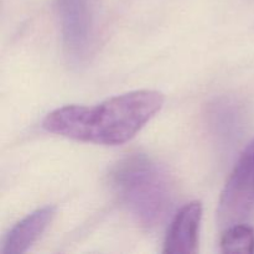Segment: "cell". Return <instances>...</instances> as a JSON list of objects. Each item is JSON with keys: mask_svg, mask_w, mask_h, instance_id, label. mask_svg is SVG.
Wrapping results in <instances>:
<instances>
[{"mask_svg": "<svg viewBox=\"0 0 254 254\" xmlns=\"http://www.w3.org/2000/svg\"><path fill=\"white\" fill-rule=\"evenodd\" d=\"M164 94L151 89L114 96L96 106L69 104L50 112L42 122L46 131L98 145L128 143L163 108Z\"/></svg>", "mask_w": 254, "mask_h": 254, "instance_id": "1", "label": "cell"}, {"mask_svg": "<svg viewBox=\"0 0 254 254\" xmlns=\"http://www.w3.org/2000/svg\"><path fill=\"white\" fill-rule=\"evenodd\" d=\"M109 181L124 208L146 230L158 227L173 210L175 190L171 178L145 154H130L119 160Z\"/></svg>", "mask_w": 254, "mask_h": 254, "instance_id": "2", "label": "cell"}, {"mask_svg": "<svg viewBox=\"0 0 254 254\" xmlns=\"http://www.w3.org/2000/svg\"><path fill=\"white\" fill-rule=\"evenodd\" d=\"M62 45L72 64L88 60L96 35L93 0H55Z\"/></svg>", "mask_w": 254, "mask_h": 254, "instance_id": "3", "label": "cell"}, {"mask_svg": "<svg viewBox=\"0 0 254 254\" xmlns=\"http://www.w3.org/2000/svg\"><path fill=\"white\" fill-rule=\"evenodd\" d=\"M254 212V139L243 149L218 202V222L230 227Z\"/></svg>", "mask_w": 254, "mask_h": 254, "instance_id": "4", "label": "cell"}, {"mask_svg": "<svg viewBox=\"0 0 254 254\" xmlns=\"http://www.w3.org/2000/svg\"><path fill=\"white\" fill-rule=\"evenodd\" d=\"M202 211L200 201H192L179 210L165 236L164 253L193 254L197 252Z\"/></svg>", "mask_w": 254, "mask_h": 254, "instance_id": "5", "label": "cell"}, {"mask_svg": "<svg viewBox=\"0 0 254 254\" xmlns=\"http://www.w3.org/2000/svg\"><path fill=\"white\" fill-rule=\"evenodd\" d=\"M207 124L211 134L223 148H231L238 140L243 127L241 106L232 97H220L207 108Z\"/></svg>", "mask_w": 254, "mask_h": 254, "instance_id": "6", "label": "cell"}, {"mask_svg": "<svg viewBox=\"0 0 254 254\" xmlns=\"http://www.w3.org/2000/svg\"><path fill=\"white\" fill-rule=\"evenodd\" d=\"M56 215L54 206H45L34 211L16 223L5 237L2 254H21L27 252L46 231Z\"/></svg>", "mask_w": 254, "mask_h": 254, "instance_id": "7", "label": "cell"}, {"mask_svg": "<svg viewBox=\"0 0 254 254\" xmlns=\"http://www.w3.org/2000/svg\"><path fill=\"white\" fill-rule=\"evenodd\" d=\"M223 253H254V230L245 223H236L226 228L221 237Z\"/></svg>", "mask_w": 254, "mask_h": 254, "instance_id": "8", "label": "cell"}]
</instances>
